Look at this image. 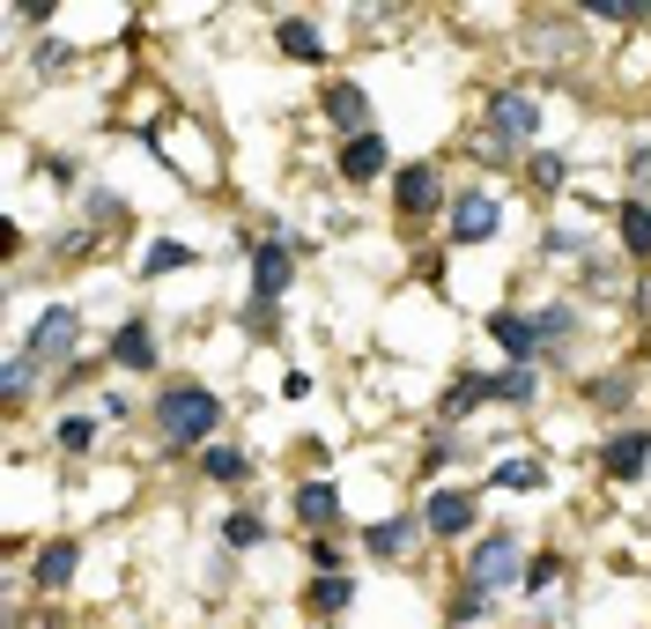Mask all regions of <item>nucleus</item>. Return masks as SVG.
<instances>
[{
    "instance_id": "4468645a",
    "label": "nucleus",
    "mask_w": 651,
    "mask_h": 629,
    "mask_svg": "<svg viewBox=\"0 0 651 629\" xmlns=\"http://www.w3.org/2000/svg\"><path fill=\"white\" fill-rule=\"evenodd\" d=\"M333 511H341L333 482H304V489H296V518H304V526H333Z\"/></svg>"
},
{
    "instance_id": "423d86ee",
    "label": "nucleus",
    "mask_w": 651,
    "mask_h": 629,
    "mask_svg": "<svg viewBox=\"0 0 651 629\" xmlns=\"http://www.w3.org/2000/svg\"><path fill=\"white\" fill-rule=\"evenodd\" d=\"M496 222H503L496 193H459V201H451V238H459V245H488Z\"/></svg>"
},
{
    "instance_id": "4be33fe9",
    "label": "nucleus",
    "mask_w": 651,
    "mask_h": 629,
    "mask_svg": "<svg viewBox=\"0 0 651 629\" xmlns=\"http://www.w3.org/2000/svg\"><path fill=\"white\" fill-rule=\"evenodd\" d=\"M488 400H533V371H526V363H511L503 377H488Z\"/></svg>"
},
{
    "instance_id": "f3484780",
    "label": "nucleus",
    "mask_w": 651,
    "mask_h": 629,
    "mask_svg": "<svg viewBox=\"0 0 651 629\" xmlns=\"http://www.w3.org/2000/svg\"><path fill=\"white\" fill-rule=\"evenodd\" d=\"M170 267H193V245H178V238H156V245L141 252V274L156 282V274H170Z\"/></svg>"
},
{
    "instance_id": "dca6fc26",
    "label": "nucleus",
    "mask_w": 651,
    "mask_h": 629,
    "mask_svg": "<svg viewBox=\"0 0 651 629\" xmlns=\"http://www.w3.org/2000/svg\"><path fill=\"white\" fill-rule=\"evenodd\" d=\"M496 489L533 497V489H548V466H540V460H503V466H496Z\"/></svg>"
},
{
    "instance_id": "6e6552de",
    "label": "nucleus",
    "mask_w": 651,
    "mask_h": 629,
    "mask_svg": "<svg viewBox=\"0 0 651 629\" xmlns=\"http://www.w3.org/2000/svg\"><path fill=\"white\" fill-rule=\"evenodd\" d=\"M488 334L511 348V363H533V356H540V326L519 319V311H488Z\"/></svg>"
},
{
    "instance_id": "c85d7f7f",
    "label": "nucleus",
    "mask_w": 651,
    "mask_h": 629,
    "mask_svg": "<svg viewBox=\"0 0 651 629\" xmlns=\"http://www.w3.org/2000/svg\"><path fill=\"white\" fill-rule=\"evenodd\" d=\"M533 178L540 185H563V156H533Z\"/></svg>"
},
{
    "instance_id": "6ab92c4d",
    "label": "nucleus",
    "mask_w": 651,
    "mask_h": 629,
    "mask_svg": "<svg viewBox=\"0 0 651 629\" xmlns=\"http://www.w3.org/2000/svg\"><path fill=\"white\" fill-rule=\"evenodd\" d=\"M622 245L637 252V259H651V208H644V201L622 208Z\"/></svg>"
},
{
    "instance_id": "9d476101",
    "label": "nucleus",
    "mask_w": 651,
    "mask_h": 629,
    "mask_svg": "<svg viewBox=\"0 0 651 629\" xmlns=\"http://www.w3.org/2000/svg\"><path fill=\"white\" fill-rule=\"evenodd\" d=\"M474 526V497L467 489H437L430 497V534H467Z\"/></svg>"
},
{
    "instance_id": "a878e982",
    "label": "nucleus",
    "mask_w": 651,
    "mask_h": 629,
    "mask_svg": "<svg viewBox=\"0 0 651 629\" xmlns=\"http://www.w3.org/2000/svg\"><path fill=\"white\" fill-rule=\"evenodd\" d=\"M222 541H230V548H252V541H267V526H259L252 511H238V518L222 526Z\"/></svg>"
},
{
    "instance_id": "c756f323",
    "label": "nucleus",
    "mask_w": 651,
    "mask_h": 629,
    "mask_svg": "<svg viewBox=\"0 0 651 629\" xmlns=\"http://www.w3.org/2000/svg\"><path fill=\"white\" fill-rule=\"evenodd\" d=\"M629 170H637V178L651 185V149H637V156H629Z\"/></svg>"
},
{
    "instance_id": "0eeeda50",
    "label": "nucleus",
    "mask_w": 651,
    "mask_h": 629,
    "mask_svg": "<svg viewBox=\"0 0 651 629\" xmlns=\"http://www.w3.org/2000/svg\"><path fill=\"white\" fill-rule=\"evenodd\" d=\"M112 363H126V371H156V334H149V319H126L119 334H112Z\"/></svg>"
},
{
    "instance_id": "aec40b11",
    "label": "nucleus",
    "mask_w": 651,
    "mask_h": 629,
    "mask_svg": "<svg viewBox=\"0 0 651 629\" xmlns=\"http://www.w3.org/2000/svg\"><path fill=\"white\" fill-rule=\"evenodd\" d=\"M67 578H75V548H67V541H52V548L38 555V586L52 592V586H67Z\"/></svg>"
},
{
    "instance_id": "1a4fd4ad",
    "label": "nucleus",
    "mask_w": 651,
    "mask_h": 629,
    "mask_svg": "<svg viewBox=\"0 0 651 629\" xmlns=\"http://www.w3.org/2000/svg\"><path fill=\"white\" fill-rule=\"evenodd\" d=\"M393 201H400V215H430V208H437V170H430V164H407L400 185H393Z\"/></svg>"
},
{
    "instance_id": "39448f33",
    "label": "nucleus",
    "mask_w": 651,
    "mask_h": 629,
    "mask_svg": "<svg viewBox=\"0 0 651 629\" xmlns=\"http://www.w3.org/2000/svg\"><path fill=\"white\" fill-rule=\"evenodd\" d=\"M289 245H259L252 252V326H267V311H275V296L289 290Z\"/></svg>"
},
{
    "instance_id": "f8f14e48",
    "label": "nucleus",
    "mask_w": 651,
    "mask_h": 629,
    "mask_svg": "<svg viewBox=\"0 0 651 629\" xmlns=\"http://www.w3.org/2000/svg\"><path fill=\"white\" fill-rule=\"evenodd\" d=\"M326 112H333L341 133H363V119H370V104H363V89H356V82H333V89H326Z\"/></svg>"
},
{
    "instance_id": "cd10ccee",
    "label": "nucleus",
    "mask_w": 651,
    "mask_h": 629,
    "mask_svg": "<svg viewBox=\"0 0 651 629\" xmlns=\"http://www.w3.org/2000/svg\"><path fill=\"white\" fill-rule=\"evenodd\" d=\"M30 371H38L30 356H8V400H23V393H30Z\"/></svg>"
},
{
    "instance_id": "bb28decb",
    "label": "nucleus",
    "mask_w": 651,
    "mask_h": 629,
    "mask_svg": "<svg viewBox=\"0 0 651 629\" xmlns=\"http://www.w3.org/2000/svg\"><path fill=\"white\" fill-rule=\"evenodd\" d=\"M482 615H488V592L459 586V600H451V622H482Z\"/></svg>"
},
{
    "instance_id": "2eb2a0df",
    "label": "nucleus",
    "mask_w": 651,
    "mask_h": 629,
    "mask_svg": "<svg viewBox=\"0 0 651 629\" xmlns=\"http://www.w3.org/2000/svg\"><path fill=\"white\" fill-rule=\"evenodd\" d=\"M363 548L370 555H407V548H414V518H378L363 534Z\"/></svg>"
},
{
    "instance_id": "ddd939ff",
    "label": "nucleus",
    "mask_w": 651,
    "mask_h": 629,
    "mask_svg": "<svg viewBox=\"0 0 651 629\" xmlns=\"http://www.w3.org/2000/svg\"><path fill=\"white\" fill-rule=\"evenodd\" d=\"M341 170H348V178H378V170H385V141H378V133H356V141L341 149Z\"/></svg>"
},
{
    "instance_id": "f257e3e1",
    "label": "nucleus",
    "mask_w": 651,
    "mask_h": 629,
    "mask_svg": "<svg viewBox=\"0 0 651 629\" xmlns=\"http://www.w3.org/2000/svg\"><path fill=\"white\" fill-rule=\"evenodd\" d=\"M156 422L170 445H207L215 437V422H222V400L207 393V385H170L156 400Z\"/></svg>"
},
{
    "instance_id": "f03ea898",
    "label": "nucleus",
    "mask_w": 651,
    "mask_h": 629,
    "mask_svg": "<svg viewBox=\"0 0 651 629\" xmlns=\"http://www.w3.org/2000/svg\"><path fill=\"white\" fill-rule=\"evenodd\" d=\"M467 586L474 592H503V586H526V548L511 534H488L474 555H467Z\"/></svg>"
},
{
    "instance_id": "20e7f679",
    "label": "nucleus",
    "mask_w": 651,
    "mask_h": 629,
    "mask_svg": "<svg viewBox=\"0 0 651 629\" xmlns=\"http://www.w3.org/2000/svg\"><path fill=\"white\" fill-rule=\"evenodd\" d=\"M488 133H496L503 149H526L533 133H540V104H533L526 89H503V97L488 104Z\"/></svg>"
},
{
    "instance_id": "a211bd4d",
    "label": "nucleus",
    "mask_w": 651,
    "mask_h": 629,
    "mask_svg": "<svg viewBox=\"0 0 651 629\" xmlns=\"http://www.w3.org/2000/svg\"><path fill=\"white\" fill-rule=\"evenodd\" d=\"M319 615H341V607H356V578H319V586L304 592Z\"/></svg>"
},
{
    "instance_id": "b1692460",
    "label": "nucleus",
    "mask_w": 651,
    "mask_h": 629,
    "mask_svg": "<svg viewBox=\"0 0 651 629\" xmlns=\"http://www.w3.org/2000/svg\"><path fill=\"white\" fill-rule=\"evenodd\" d=\"M585 15H600V23H637V15H651L644 0H585Z\"/></svg>"
},
{
    "instance_id": "9b49d317",
    "label": "nucleus",
    "mask_w": 651,
    "mask_h": 629,
    "mask_svg": "<svg viewBox=\"0 0 651 629\" xmlns=\"http://www.w3.org/2000/svg\"><path fill=\"white\" fill-rule=\"evenodd\" d=\"M644 466H651V437H644V429H629V437H614V445H608V474H614V482H637Z\"/></svg>"
},
{
    "instance_id": "393cba45",
    "label": "nucleus",
    "mask_w": 651,
    "mask_h": 629,
    "mask_svg": "<svg viewBox=\"0 0 651 629\" xmlns=\"http://www.w3.org/2000/svg\"><path fill=\"white\" fill-rule=\"evenodd\" d=\"M60 445H67V452H89V445H97V422H89V415H67V422H60Z\"/></svg>"
},
{
    "instance_id": "412c9836",
    "label": "nucleus",
    "mask_w": 651,
    "mask_h": 629,
    "mask_svg": "<svg viewBox=\"0 0 651 629\" xmlns=\"http://www.w3.org/2000/svg\"><path fill=\"white\" fill-rule=\"evenodd\" d=\"M275 38H282V52H296V60H319V30H311L304 15H289V23L275 30Z\"/></svg>"
},
{
    "instance_id": "7ed1b4c3",
    "label": "nucleus",
    "mask_w": 651,
    "mask_h": 629,
    "mask_svg": "<svg viewBox=\"0 0 651 629\" xmlns=\"http://www.w3.org/2000/svg\"><path fill=\"white\" fill-rule=\"evenodd\" d=\"M75 341H81V311H75V304H52V311H38V326H30V348H23V356L60 371V363L75 356Z\"/></svg>"
},
{
    "instance_id": "5701e85b",
    "label": "nucleus",
    "mask_w": 651,
    "mask_h": 629,
    "mask_svg": "<svg viewBox=\"0 0 651 629\" xmlns=\"http://www.w3.org/2000/svg\"><path fill=\"white\" fill-rule=\"evenodd\" d=\"M207 482H244V452L238 445H215V452H207Z\"/></svg>"
}]
</instances>
